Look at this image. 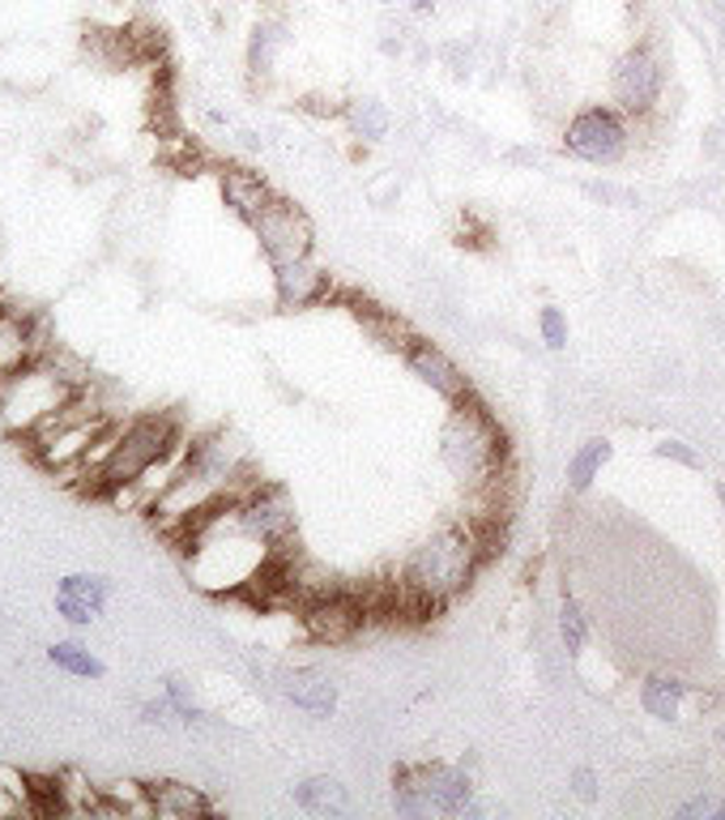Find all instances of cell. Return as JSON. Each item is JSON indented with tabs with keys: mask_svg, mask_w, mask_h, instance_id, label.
Instances as JSON below:
<instances>
[{
	"mask_svg": "<svg viewBox=\"0 0 725 820\" xmlns=\"http://www.w3.org/2000/svg\"><path fill=\"white\" fill-rule=\"evenodd\" d=\"M559 637H564V645L568 650H585V641H589V625H585V611L576 607L573 598H564V607H559Z\"/></svg>",
	"mask_w": 725,
	"mask_h": 820,
	"instance_id": "25",
	"label": "cell"
},
{
	"mask_svg": "<svg viewBox=\"0 0 725 820\" xmlns=\"http://www.w3.org/2000/svg\"><path fill=\"white\" fill-rule=\"evenodd\" d=\"M406 368L419 377L431 393H440L444 402H461L469 397V381L449 355L440 351L435 342H422V338H410L406 342Z\"/></svg>",
	"mask_w": 725,
	"mask_h": 820,
	"instance_id": "11",
	"label": "cell"
},
{
	"mask_svg": "<svg viewBox=\"0 0 725 820\" xmlns=\"http://www.w3.org/2000/svg\"><path fill=\"white\" fill-rule=\"evenodd\" d=\"M623 142H627V133H623L619 116L602 112V108H589L568 124V150L585 162H614L623 155Z\"/></svg>",
	"mask_w": 725,
	"mask_h": 820,
	"instance_id": "10",
	"label": "cell"
},
{
	"mask_svg": "<svg viewBox=\"0 0 725 820\" xmlns=\"http://www.w3.org/2000/svg\"><path fill=\"white\" fill-rule=\"evenodd\" d=\"M537 329H542V342H546L551 351H564V347H568V321H564L559 308H542V313H537Z\"/></svg>",
	"mask_w": 725,
	"mask_h": 820,
	"instance_id": "26",
	"label": "cell"
},
{
	"mask_svg": "<svg viewBox=\"0 0 725 820\" xmlns=\"http://www.w3.org/2000/svg\"><path fill=\"white\" fill-rule=\"evenodd\" d=\"M295 804L307 817H345L350 812V790L329 774H316L295 786Z\"/></svg>",
	"mask_w": 725,
	"mask_h": 820,
	"instance_id": "18",
	"label": "cell"
},
{
	"mask_svg": "<svg viewBox=\"0 0 725 820\" xmlns=\"http://www.w3.org/2000/svg\"><path fill=\"white\" fill-rule=\"evenodd\" d=\"M415 9H419V13L422 9H431V0H415Z\"/></svg>",
	"mask_w": 725,
	"mask_h": 820,
	"instance_id": "33",
	"label": "cell"
},
{
	"mask_svg": "<svg viewBox=\"0 0 725 820\" xmlns=\"http://www.w3.org/2000/svg\"><path fill=\"white\" fill-rule=\"evenodd\" d=\"M103 799H107V817H154L150 786H141V782H107Z\"/></svg>",
	"mask_w": 725,
	"mask_h": 820,
	"instance_id": "20",
	"label": "cell"
},
{
	"mask_svg": "<svg viewBox=\"0 0 725 820\" xmlns=\"http://www.w3.org/2000/svg\"><path fill=\"white\" fill-rule=\"evenodd\" d=\"M38 355H47V338L26 313L0 308V381L13 377L18 368L35 363Z\"/></svg>",
	"mask_w": 725,
	"mask_h": 820,
	"instance_id": "13",
	"label": "cell"
},
{
	"mask_svg": "<svg viewBox=\"0 0 725 820\" xmlns=\"http://www.w3.org/2000/svg\"><path fill=\"white\" fill-rule=\"evenodd\" d=\"M573 786H576L580 799H593V795H598V778H593V770H576Z\"/></svg>",
	"mask_w": 725,
	"mask_h": 820,
	"instance_id": "30",
	"label": "cell"
},
{
	"mask_svg": "<svg viewBox=\"0 0 725 820\" xmlns=\"http://www.w3.org/2000/svg\"><path fill=\"white\" fill-rule=\"evenodd\" d=\"M478 555H483V539L474 530H435L431 539H422L406 564H401V603L415 607V611H435L444 607L449 598H457L461 589L469 586L474 569H478Z\"/></svg>",
	"mask_w": 725,
	"mask_h": 820,
	"instance_id": "2",
	"label": "cell"
},
{
	"mask_svg": "<svg viewBox=\"0 0 725 820\" xmlns=\"http://www.w3.org/2000/svg\"><path fill=\"white\" fill-rule=\"evenodd\" d=\"M474 799V786L457 765H406L393 774V808L397 817L427 820V817H465Z\"/></svg>",
	"mask_w": 725,
	"mask_h": 820,
	"instance_id": "7",
	"label": "cell"
},
{
	"mask_svg": "<svg viewBox=\"0 0 725 820\" xmlns=\"http://www.w3.org/2000/svg\"><path fill=\"white\" fill-rule=\"evenodd\" d=\"M184 440H189V436H184L175 415H141V419H128V424H120L112 453L103 458V467L94 470V479H90L81 492L107 496L115 487L141 479L154 462H162L167 453H175Z\"/></svg>",
	"mask_w": 725,
	"mask_h": 820,
	"instance_id": "5",
	"label": "cell"
},
{
	"mask_svg": "<svg viewBox=\"0 0 725 820\" xmlns=\"http://www.w3.org/2000/svg\"><path fill=\"white\" fill-rule=\"evenodd\" d=\"M86 385L90 381L81 377V368L56 359L52 351L38 355L35 363H26V368H18L13 377L0 381V431L26 440Z\"/></svg>",
	"mask_w": 725,
	"mask_h": 820,
	"instance_id": "3",
	"label": "cell"
},
{
	"mask_svg": "<svg viewBox=\"0 0 725 820\" xmlns=\"http://www.w3.org/2000/svg\"><path fill=\"white\" fill-rule=\"evenodd\" d=\"M273 295L282 308H311L329 295V273L320 270L311 257L273 266Z\"/></svg>",
	"mask_w": 725,
	"mask_h": 820,
	"instance_id": "14",
	"label": "cell"
},
{
	"mask_svg": "<svg viewBox=\"0 0 725 820\" xmlns=\"http://www.w3.org/2000/svg\"><path fill=\"white\" fill-rule=\"evenodd\" d=\"M47 663L73 679H103V663L81 645V641H56L47 645Z\"/></svg>",
	"mask_w": 725,
	"mask_h": 820,
	"instance_id": "21",
	"label": "cell"
},
{
	"mask_svg": "<svg viewBox=\"0 0 725 820\" xmlns=\"http://www.w3.org/2000/svg\"><path fill=\"white\" fill-rule=\"evenodd\" d=\"M18 812H22V804H18V799H13V790H9L4 782H0V820H4V817H18Z\"/></svg>",
	"mask_w": 725,
	"mask_h": 820,
	"instance_id": "31",
	"label": "cell"
},
{
	"mask_svg": "<svg viewBox=\"0 0 725 820\" xmlns=\"http://www.w3.org/2000/svg\"><path fill=\"white\" fill-rule=\"evenodd\" d=\"M115 424H120V419H115L112 406L103 402V393L86 385V390H77L43 428L31 431L26 445H31V453H35V462L43 470H52V474H73V470L86 462V453H90Z\"/></svg>",
	"mask_w": 725,
	"mask_h": 820,
	"instance_id": "4",
	"label": "cell"
},
{
	"mask_svg": "<svg viewBox=\"0 0 725 820\" xmlns=\"http://www.w3.org/2000/svg\"><path fill=\"white\" fill-rule=\"evenodd\" d=\"M713 812V804L709 799H691L688 808H683V817H709Z\"/></svg>",
	"mask_w": 725,
	"mask_h": 820,
	"instance_id": "32",
	"label": "cell"
},
{
	"mask_svg": "<svg viewBox=\"0 0 725 820\" xmlns=\"http://www.w3.org/2000/svg\"><path fill=\"white\" fill-rule=\"evenodd\" d=\"M363 625H367V603L342 586L320 589L316 598L304 603V628L325 645H342Z\"/></svg>",
	"mask_w": 725,
	"mask_h": 820,
	"instance_id": "9",
	"label": "cell"
},
{
	"mask_svg": "<svg viewBox=\"0 0 725 820\" xmlns=\"http://www.w3.org/2000/svg\"><path fill=\"white\" fill-rule=\"evenodd\" d=\"M657 90H661V69H657V60L645 56V52L627 56V60L614 69V99H619V108H627V112H649Z\"/></svg>",
	"mask_w": 725,
	"mask_h": 820,
	"instance_id": "16",
	"label": "cell"
},
{
	"mask_svg": "<svg viewBox=\"0 0 725 820\" xmlns=\"http://www.w3.org/2000/svg\"><path fill=\"white\" fill-rule=\"evenodd\" d=\"M223 196H227V205L252 227L257 218H261V210H265L269 201H273V193H269V184L261 180V176H252V171H227L223 176Z\"/></svg>",
	"mask_w": 725,
	"mask_h": 820,
	"instance_id": "19",
	"label": "cell"
},
{
	"mask_svg": "<svg viewBox=\"0 0 725 820\" xmlns=\"http://www.w3.org/2000/svg\"><path fill=\"white\" fill-rule=\"evenodd\" d=\"M150 804L154 817H171V820L209 817L214 812V799L201 786H192V782H150Z\"/></svg>",
	"mask_w": 725,
	"mask_h": 820,
	"instance_id": "17",
	"label": "cell"
},
{
	"mask_svg": "<svg viewBox=\"0 0 725 820\" xmlns=\"http://www.w3.org/2000/svg\"><path fill=\"white\" fill-rule=\"evenodd\" d=\"M282 697L295 705V709H304L307 718H333V709H338V684L320 666H299V671L282 675Z\"/></svg>",
	"mask_w": 725,
	"mask_h": 820,
	"instance_id": "15",
	"label": "cell"
},
{
	"mask_svg": "<svg viewBox=\"0 0 725 820\" xmlns=\"http://www.w3.org/2000/svg\"><path fill=\"white\" fill-rule=\"evenodd\" d=\"M611 462V445L607 440H589V445H580L573 453V462H568V483H573V492H589V483L598 479V470Z\"/></svg>",
	"mask_w": 725,
	"mask_h": 820,
	"instance_id": "22",
	"label": "cell"
},
{
	"mask_svg": "<svg viewBox=\"0 0 725 820\" xmlns=\"http://www.w3.org/2000/svg\"><path fill=\"white\" fill-rule=\"evenodd\" d=\"M345 120H350L354 137H363V142H381L384 133H388V112H384V103H376V99L350 103V112H345Z\"/></svg>",
	"mask_w": 725,
	"mask_h": 820,
	"instance_id": "24",
	"label": "cell"
},
{
	"mask_svg": "<svg viewBox=\"0 0 725 820\" xmlns=\"http://www.w3.org/2000/svg\"><path fill=\"white\" fill-rule=\"evenodd\" d=\"M679 701H683V684H675V679H649L645 688H641V705L649 709L653 718H661V722H670V718H679Z\"/></svg>",
	"mask_w": 725,
	"mask_h": 820,
	"instance_id": "23",
	"label": "cell"
},
{
	"mask_svg": "<svg viewBox=\"0 0 725 820\" xmlns=\"http://www.w3.org/2000/svg\"><path fill=\"white\" fill-rule=\"evenodd\" d=\"M261 479L252 474L248 449L239 445V436L209 431L201 440H189V453H184V462L175 470V479L167 483V492L154 501L146 517L154 521L158 535L180 543L201 517H209L214 508L239 501Z\"/></svg>",
	"mask_w": 725,
	"mask_h": 820,
	"instance_id": "1",
	"label": "cell"
},
{
	"mask_svg": "<svg viewBox=\"0 0 725 820\" xmlns=\"http://www.w3.org/2000/svg\"><path fill=\"white\" fill-rule=\"evenodd\" d=\"M277 43H282V35H277V31H269V26H257V40H252V52H248V65H252L257 74H265L269 65H273V52H277Z\"/></svg>",
	"mask_w": 725,
	"mask_h": 820,
	"instance_id": "27",
	"label": "cell"
},
{
	"mask_svg": "<svg viewBox=\"0 0 725 820\" xmlns=\"http://www.w3.org/2000/svg\"><path fill=\"white\" fill-rule=\"evenodd\" d=\"M457 411L449 415V424L440 431V458L444 467L457 474L469 487H487L499 479V462H503V436H499L496 419L474 406L469 397L453 402Z\"/></svg>",
	"mask_w": 725,
	"mask_h": 820,
	"instance_id": "6",
	"label": "cell"
},
{
	"mask_svg": "<svg viewBox=\"0 0 725 820\" xmlns=\"http://www.w3.org/2000/svg\"><path fill=\"white\" fill-rule=\"evenodd\" d=\"M141 722H150V727H175V722H180V709L167 701V693H162V697H154V701L141 705Z\"/></svg>",
	"mask_w": 725,
	"mask_h": 820,
	"instance_id": "28",
	"label": "cell"
},
{
	"mask_svg": "<svg viewBox=\"0 0 725 820\" xmlns=\"http://www.w3.org/2000/svg\"><path fill=\"white\" fill-rule=\"evenodd\" d=\"M252 232L261 239V252H265L269 270L273 266H286V261H299V257H311V223L299 205L273 196L261 218L252 223Z\"/></svg>",
	"mask_w": 725,
	"mask_h": 820,
	"instance_id": "8",
	"label": "cell"
},
{
	"mask_svg": "<svg viewBox=\"0 0 725 820\" xmlns=\"http://www.w3.org/2000/svg\"><path fill=\"white\" fill-rule=\"evenodd\" d=\"M107 603H112V586L99 573H69L56 586V616L77 628L94 625L107 611Z\"/></svg>",
	"mask_w": 725,
	"mask_h": 820,
	"instance_id": "12",
	"label": "cell"
},
{
	"mask_svg": "<svg viewBox=\"0 0 725 820\" xmlns=\"http://www.w3.org/2000/svg\"><path fill=\"white\" fill-rule=\"evenodd\" d=\"M657 453H661V458H675V462H683V467H695V453H691L683 440H666V445H657Z\"/></svg>",
	"mask_w": 725,
	"mask_h": 820,
	"instance_id": "29",
	"label": "cell"
}]
</instances>
